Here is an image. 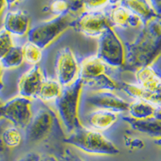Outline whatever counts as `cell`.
I'll use <instances>...</instances> for the list:
<instances>
[{
	"instance_id": "5b68a950",
	"label": "cell",
	"mask_w": 161,
	"mask_h": 161,
	"mask_svg": "<svg viewBox=\"0 0 161 161\" xmlns=\"http://www.w3.org/2000/svg\"><path fill=\"white\" fill-rule=\"evenodd\" d=\"M106 65L97 55L87 57L79 65V78L84 86L96 88V91L113 92L120 90V84L106 74Z\"/></svg>"
},
{
	"instance_id": "f546056e",
	"label": "cell",
	"mask_w": 161,
	"mask_h": 161,
	"mask_svg": "<svg viewBox=\"0 0 161 161\" xmlns=\"http://www.w3.org/2000/svg\"><path fill=\"white\" fill-rule=\"evenodd\" d=\"M40 157H41L40 154L34 153V152H31V153H29L23 156L18 161H38Z\"/></svg>"
},
{
	"instance_id": "cb8c5ba5",
	"label": "cell",
	"mask_w": 161,
	"mask_h": 161,
	"mask_svg": "<svg viewBox=\"0 0 161 161\" xmlns=\"http://www.w3.org/2000/svg\"><path fill=\"white\" fill-rule=\"evenodd\" d=\"M14 46L12 36L4 29L0 30V61Z\"/></svg>"
},
{
	"instance_id": "2e32d148",
	"label": "cell",
	"mask_w": 161,
	"mask_h": 161,
	"mask_svg": "<svg viewBox=\"0 0 161 161\" xmlns=\"http://www.w3.org/2000/svg\"><path fill=\"white\" fill-rule=\"evenodd\" d=\"M121 4L142 20V25L158 17L148 0H123Z\"/></svg>"
},
{
	"instance_id": "ab89813d",
	"label": "cell",
	"mask_w": 161,
	"mask_h": 161,
	"mask_svg": "<svg viewBox=\"0 0 161 161\" xmlns=\"http://www.w3.org/2000/svg\"><path fill=\"white\" fill-rule=\"evenodd\" d=\"M158 23H159V24H160V26H161V17H158Z\"/></svg>"
},
{
	"instance_id": "8d00e7d4",
	"label": "cell",
	"mask_w": 161,
	"mask_h": 161,
	"mask_svg": "<svg viewBox=\"0 0 161 161\" xmlns=\"http://www.w3.org/2000/svg\"><path fill=\"white\" fill-rule=\"evenodd\" d=\"M122 1H123V0H110V3H109V4H111V5H113V6H116V5L121 4Z\"/></svg>"
},
{
	"instance_id": "4dcf8cb0",
	"label": "cell",
	"mask_w": 161,
	"mask_h": 161,
	"mask_svg": "<svg viewBox=\"0 0 161 161\" xmlns=\"http://www.w3.org/2000/svg\"><path fill=\"white\" fill-rule=\"evenodd\" d=\"M158 17H161V0H148Z\"/></svg>"
},
{
	"instance_id": "d6986e66",
	"label": "cell",
	"mask_w": 161,
	"mask_h": 161,
	"mask_svg": "<svg viewBox=\"0 0 161 161\" xmlns=\"http://www.w3.org/2000/svg\"><path fill=\"white\" fill-rule=\"evenodd\" d=\"M157 107L152 104L151 103L135 99L134 102L129 103L128 112L129 116L136 120H145V119L154 117V114Z\"/></svg>"
},
{
	"instance_id": "836d02e7",
	"label": "cell",
	"mask_w": 161,
	"mask_h": 161,
	"mask_svg": "<svg viewBox=\"0 0 161 161\" xmlns=\"http://www.w3.org/2000/svg\"><path fill=\"white\" fill-rule=\"evenodd\" d=\"M3 68L2 64L0 62V90L3 89Z\"/></svg>"
},
{
	"instance_id": "9c48e42d",
	"label": "cell",
	"mask_w": 161,
	"mask_h": 161,
	"mask_svg": "<svg viewBox=\"0 0 161 161\" xmlns=\"http://www.w3.org/2000/svg\"><path fill=\"white\" fill-rule=\"evenodd\" d=\"M79 66L72 50L64 47L56 56L55 72L57 80L63 87L71 86L79 78Z\"/></svg>"
},
{
	"instance_id": "83f0119b",
	"label": "cell",
	"mask_w": 161,
	"mask_h": 161,
	"mask_svg": "<svg viewBox=\"0 0 161 161\" xmlns=\"http://www.w3.org/2000/svg\"><path fill=\"white\" fill-rule=\"evenodd\" d=\"M59 161H85L76 152L71 148H66L60 154L59 158Z\"/></svg>"
},
{
	"instance_id": "e0dca14e",
	"label": "cell",
	"mask_w": 161,
	"mask_h": 161,
	"mask_svg": "<svg viewBox=\"0 0 161 161\" xmlns=\"http://www.w3.org/2000/svg\"><path fill=\"white\" fill-rule=\"evenodd\" d=\"M123 120L135 131L155 139L161 138V122L154 117L145 120H136L130 116H124Z\"/></svg>"
},
{
	"instance_id": "3957f363",
	"label": "cell",
	"mask_w": 161,
	"mask_h": 161,
	"mask_svg": "<svg viewBox=\"0 0 161 161\" xmlns=\"http://www.w3.org/2000/svg\"><path fill=\"white\" fill-rule=\"evenodd\" d=\"M83 86L82 79L79 78L71 86L64 87L61 95L55 101L59 118L68 135L84 127L79 115V100Z\"/></svg>"
},
{
	"instance_id": "1f68e13d",
	"label": "cell",
	"mask_w": 161,
	"mask_h": 161,
	"mask_svg": "<svg viewBox=\"0 0 161 161\" xmlns=\"http://www.w3.org/2000/svg\"><path fill=\"white\" fill-rule=\"evenodd\" d=\"M3 129L4 128L3 127V123L0 122V161L2 160L3 155H4V153H5V149H6V146L3 143V138H2V134H3Z\"/></svg>"
},
{
	"instance_id": "4316f807",
	"label": "cell",
	"mask_w": 161,
	"mask_h": 161,
	"mask_svg": "<svg viewBox=\"0 0 161 161\" xmlns=\"http://www.w3.org/2000/svg\"><path fill=\"white\" fill-rule=\"evenodd\" d=\"M124 144L130 150H141L145 147V143L142 139L130 135L124 136Z\"/></svg>"
},
{
	"instance_id": "d6a6232c",
	"label": "cell",
	"mask_w": 161,
	"mask_h": 161,
	"mask_svg": "<svg viewBox=\"0 0 161 161\" xmlns=\"http://www.w3.org/2000/svg\"><path fill=\"white\" fill-rule=\"evenodd\" d=\"M38 161H59V158H56L55 156L52 154H44L41 155Z\"/></svg>"
},
{
	"instance_id": "52a82bcc",
	"label": "cell",
	"mask_w": 161,
	"mask_h": 161,
	"mask_svg": "<svg viewBox=\"0 0 161 161\" xmlns=\"http://www.w3.org/2000/svg\"><path fill=\"white\" fill-rule=\"evenodd\" d=\"M97 55L107 66L116 68H122L124 66L125 47L112 26L108 27L98 38Z\"/></svg>"
},
{
	"instance_id": "6da1fadb",
	"label": "cell",
	"mask_w": 161,
	"mask_h": 161,
	"mask_svg": "<svg viewBox=\"0 0 161 161\" xmlns=\"http://www.w3.org/2000/svg\"><path fill=\"white\" fill-rule=\"evenodd\" d=\"M137 37L125 47V63L122 70L135 72L151 66L161 53V26L158 17L145 25Z\"/></svg>"
},
{
	"instance_id": "d590c367",
	"label": "cell",
	"mask_w": 161,
	"mask_h": 161,
	"mask_svg": "<svg viewBox=\"0 0 161 161\" xmlns=\"http://www.w3.org/2000/svg\"><path fill=\"white\" fill-rule=\"evenodd\" d=\"M154 118L161 122V107L160 108H157V109H156V112L154 114Z\"/></svg>"
},
{
	"instance_id": "7c38bea8",
	"label": "cell",
	"mask_w": 161,
	"mask_h": 161,
	"mask_svg": "<svg viewBox=\"0 0 161 161\" xmlns=\"http://www.w3.org/2000/svg\"><path fill=\"white\" fill-rule=\"evenodd\" d=\"M44 80L43 72L39 66H34L21 76L18 81L19 96L32 99L37 97L41 86Z\"/></svg>"
},
{
	"instance_id": "e575fe53",
	"label": "cell",
	"mask_w": 161,
	"mask_h": 161,
	"mask_svg": "<svg viewBox=\"0 0 161 161\" xmlns=\"http://www.w3.org/2000/svg\"><path fill=\"white\" fill-rule=\"evenodd\" d=\"M5 6H7L6 0H0V16L3 13V10H4Z\"/></svg>"
},
{
	"instance_id": "7402d4cb",
	"label": "cell",
	"mask_w": 161,
	"mask_h": 161,
	"mask_svg": "<svg viewBox=\"0 0 161 161\" xmlns=\"http://www.w3.org/2000/svg\"><path fill=\"white\" fill-rule=\"evenodd\" d=\"M23 52L24 61L32 66H37L42 59V49L30 42H27L23 45Z\"/></svg>"
},
{
	"instance_id": "74e56055",
	"label": "cell",
	"mask_w": 161,
	"mask_h": 161,
	"mask_svg": "<svg viewBox=\"0 0 161 161\" xmlns=\"http://www.w3.org/2000/svg\"><path fill=\"white\" fill-rule=\"evenodd\" d=\"M3 105L4 103L0 100V119L3 118Z\"/></svg>"
},
{
	"instance_id": "603a6c76",
	"label": "cell",
	"mask_w": 161,
	"mask_h": 161,
	"mask_svg": "<svg viewBox=\"0 0 161 161\" xmlns=\"http://www.w3.org/2000/svg\"><path fill=\"white\" fill-rule=\"evenodd\" d=\"M2 138L4 145L8 148H15L18 147L23 141V136L17 127H8L4 128L2 134Z\"/></svg>"
},
{
	"instance_id": "f1b7e54d",
	"label": "cell",
	"mask_w": 161,
	"mask_h": 161,
	"mask_svg": "<svg viewBox=\"0 0 161 161\" xmlns=\"http://www.w3.org/2000/svg\"><path fill=\"white\" fill-rule=\"evenodd\" d=\"M71 5V11L77 12L80 9H83V2L84 0H66Z\"/></svg>"
},
{
	"instance_id": "7a4b0ae2",
	"label": "cell",
	"mask_w": 161,
	"mask_h": 161,
	"mask_svg": "<svg viewBox=\"0 0 161 161\" xmlns=\"http://www.w3.org/2000/svg\"><path fill=\"white\" fill-rule=\"evenodd\" d=\"M64 142L91 155L115 156L120 153L119 148L101 132L86 127L67 135Z\"/></svg>"
},
{
	"instance_id": "9a60e30c",
	"label": "cell",
	"mask_w": 161,
	"mask_h": 161,
	"mask_svg": "<svg viewBox=\"0 0 161 161\" xmlns=\"http://www.w3.org/2000/svg\"><path fill=\"white\" fill-rule=\"evenodd\" d=\"M118 120V113L105 110L97 109L91 112L86 117L87 123L91 128L97 131H103L111 128Z\"/></svg>"
},
{
	"instance_id": "5bb4252c",
	"label": "cell",
	"mask_w": 161,
	"mask_h": 161,
	"mask_svg": "<svg viewBox=\"0 0 161 161\" xmlns=\"http://www.w3.org/2000/svg\"><path fill=\"white\" fill-rule=\"evenodd\" d=\"M108 17L112 27L115 25L120 28H137L142 25V20L122 4L113 7Z\"/></svg>"
},
{
	"instance_id": "4fadbf2b",
	"label": "cell",
	"mask_w": 161,
	"mask_h": 161,
	"mask_svg": "<svg viewBox=\"0 0 161 161\" xmlns=\"http://www.w3.org/2000/svg\"><path fill=\"white\" fill-rule=\"evenodd\" d=\"M3 29L11 36H26L30 30L29 15L23 10L9 11L3 18Z\"/></svg>"
},
{
	"instance_id": "8fae6325",
	"label": "cell",
	"mask_w": 161,
	"mask_h": 161,
	"mask_svg": "<svg viewBox=\"0 0 161 161\" xmlns=\"http://www.w3.org/2000/svg\"><path fill=\"white\" fill-rule=\"evenodd\" d=\"M86 103L98 109L121 113L128 111L129 103L121 97L108 91H96L86 96Z\"/></svg>"
},
{
	"instance_id": "277c9868",
	"label": "cell",
	"mask_w": 161,
	"mask_h": 161,
	"mask_svg": "<svg viewBox=\"0 0 161 161\" xmlns=\"http://www.w3.org/2000/svg\"><path fill=\"white\" fill-rule=\"evenodd\" d=\"M77 16L69 11L49 20L43 21L30 28L28 33V42L36 44L41 49H45L59 38L69 28H72Z\"/></svg>"
},
{
	"instance_id": "ffe728a7",
	"label": "cell",
	"mask_w": 161,
	"mask_h": 161,
	"mask_svg": "<svg viewBox=\"0 0 161 161\" xmlns=\"http://www.w3.org/2000/svg\"><path fill=\"white\" fill-rule=\"evenodd\" d=\"M63 86L57 79H44L37 95V98L42 102H55L61 95Z\"/></svg>"
},
{
	"instance_id": "30bf717a",
	"label": "cell",
	"mask_w": 161,
	"mask_h": 161,
	"mask_svg": "<svg viewBox=\"0 0 161 161\" xmlns=\"http://www.w3.org/2000/svg\"><path fill=\"white\" fill-rule=\"evenodd\" d=\"M33 117L31 99L21 96L13 97L3 105V118L18 128H26Z\"/></svg>"
},
{
	"instance_id": "d4e9b609",
	"label": "cell",
	"mask_w": 161,
	"mask_h": 161,
	"mask_svg": "<svg viewBox=\"0 0 161 161\" xmlns=\"http://www.w3.org/2000/svg\"><path fill=\"white\" fill-rule=\"evenodd\" d=\"M48 10L56 17L71 11V5L66 0H53L48 6Z\"/></svg>"
},
{
	"instance_id": "44dd1931",
	"label": "cell",
	"mask_w": 161,
	"mask_h": 161,
	"mask_svg": "<svg viewBox=\"0 0 161 161\" xmlns=\"http://www.w3.org/2000/svg\"><path fill=\"white\" fill-rule=\"evenodd\" d=\"M0 62L4 69H14L22 66L24 62L23 47L14 45Z\"/></svg>"
},
{
	"instance_id": "ba28073f",
	"label": "cell",
	"mask_w": 161,
	"mask_h": 161,
	"mask_svg": "<svg viewBox=\"0 0 161 161\" xmlns=\"http://www.w3.org/2000/svg\"><path fill=\"white\" fill-rule=\"evenodd\" d=\"M110 26L108 16L102 10H85L77 17L72 28L86 36L98 39Z\"/></svg>"
},
{
	"instance_id": "f35d334b",
	"label": "cell",
	"mask_w": 161,
	"mask_h": 161,
	"mask_svg": "<svg viewBox=\"0 0 161 161\" xmlns=\"http://www.w3.org/2000/svg\"><path fill=\"white\" fill-rule=\"evenodd\" d=\"M154 143L157 145V146H158V147H161V138L155 139Z\"/></svg>"
},
{
	"instance_id": "ac0fdd59",
	"label": "cell",
	"mask_w": 161,
	"mask_h": 161,
	"mask_svg": "<svg viewBox=\"0 0 161 161\" xmlns=\"http://www.w3.org/2000/svg\"><path fill=\"white\" fill-rule=\"evenodd\" d=\"M138 85L148 92H155L160 83L161 78L151 66H145L135 72Z\"/></svg>"
},
{
	"instance_id": "8992f818",
	"label": "cell",
	"mask_w": 161,
	"mask_h": 161,
	"mask_svg": "<svg viewBox=\"0 0 161 161\" xmlns=\"http://www.w3.org/2000/svg\"><path fill=\"white\" fill-rule=\"evenodd\" d=\"M56 130L62 131L57 115L48 107H42L33 115L25 128V140L30 143H39L47 140Z\"/></svg>"
},
{
	"instance_id": "484cf974",
	"label": "cell",
	"mask_w": 161,
	"mask_h": 161,
	"mask_svg": "<svg viewBox=\"0 0 161 161\" xmlns=\"http://www.w3.org/2000/svg\"><path fill=\"white\" fill-rule=\"evenodd\" d=\"M110 3V0H84L83 9L86 11L101 10L102 8Z\"/></svg>"
}]
</instances>
